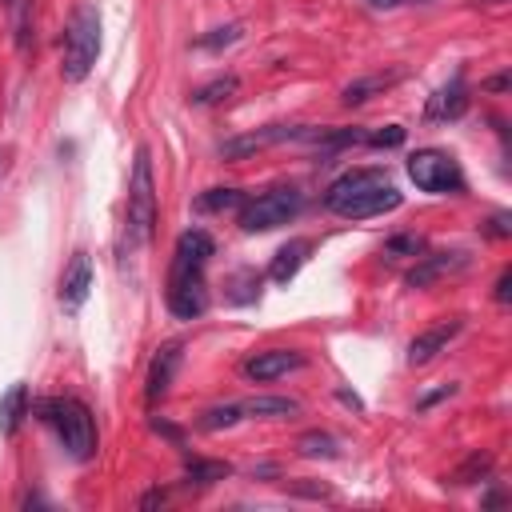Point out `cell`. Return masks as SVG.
<instances>
[{
    "mask_svg": "<svg viewBox=\"0 0 512 512\" xmlns=\"http://www.w3.org/2000/svg\"><path fill=\"white\" fill-rule=\"evenodd\" d=\"M400 200H404L400 188L380 168H352V172L336 176L324 192V208L344 220H368V216L396 212Z\"/></svg>",
    "mask_w": 512,
    "mask_h": 512,
    "instance_id": "2",
    "label": "cell"
},
{
    "mask_svg": "<svg viewBox=\"0 0 512 512\" xmlns=\"http://www.w3.org/2000/svg\"><path fill=\"white\" fill-rule=\"evenodd\" d=\"M228 464L224 460H204V456H192V460H184V476H188V484H196V488H208V484H216V480H228Z\"/></svg>",
    "mask_w": 512,
    "mask_h": 512,
    "instance_id": "19",
    "label": "cell"
},
{
    "mask_svg": "<svg viewBox=\"0 0 512 512\" xmlns=\"http://www.w3.org/2000/svg\"><path fill=\"white\" fill-rule=\"evenodd\" d=\"M92 292V256L88 252H72V260L60 272V304L68 312H76Z\"/></svg>",
    "mask_w": 512,
    "mask_h": 512,
    "instance_id": "13",
    "label": "cell"
},
{
    "mask_svg": "<svg viewBox=\"0 0 512 512\" xmlns=\"http://www.w3.org/2000/svg\"><path fill=\"white\" fill-rule=\"evenodd\" d=\"M492 476V456L488 452H472L460 468H452V476H448V484H476V480H488Z\"/></svg>",
    "mask_w": 512,
    "mask_h": 512,
    "instance_id": "22",
    "label": "cell"
},
{
    "mask_svg": "<svg viewBox=\"0 0 512 512\" xmlns=\"http://www.w3.org/2000/svg\"><path fill=\"white\" fill-rule=\"evenodd\" d=\"M296 368H304V352H296V348H264V352L244 360V376L256 384H272Z\"/></svg>",
    "mask_w": 512,
    "mask_h": 512,
    "instance_id": "9",
    "label": "cell"
},
{
    "mask_svg": "<svg viewBox=\"0 0 512 512\" xmlns=\"http://www.w3.org/2000/svg\"><path fill=\"white\" fill-rule=\"evenodd\" d=\"M300 208H304V192L292 188V184H284V188H268V192L244 200L236 220H240L244 232H272V228L296 220Z\"/></svg>",
    "mask_w": 512,
    "mask_h": 512,
    "instance_id": "7",
    "label": "cell"
},
{
    "mask_svg": "<svg viewBox=\"0 0 512 512\" xmlns=\"http://www.w3.org/2000/svg\"><path fill=\"white\" fill-rule=\"evenodd\" d=\"M464 108H468V84H464V72H456L448 84H440V88L428 96V104H424V120L444 124V120L464 116Z\"/></svg>",
    "mask_w": 512,
    "mask_h": 512,
    "instance_id": "12",
    "label": "cell"
},
{
    "mask_svg": "<svg viewBox=\"0 0 512 512\" xmlns=\"http://www.w3.org/2000/svg\"><path fill=\"white\" fill-rule=\"evenodd\" d=\"M28 384L24 380H16L4 396H0V436H12L16 428H20V420L28 416Z\"/></svg>",
    "mask_w": 512,
    "mask_h": 512,
    "instance_id": "17",
    "label": "cell"
},
{
    "mask_svg": "<svg viewBox=\"0 0 512 512\" xmlns=\"http://www.w3.org/2000/svg\"><path fill=\"white\" fill-rule=\"evenodd\" d=\"M308 252H312V240H304V236H292L288 244H280L272 264H268V280L272 284H292L296 272L308 264Z\"/></svg>",
    "mask_w": 512,
    "mask_h": 512,
    "instance_id": "15",
    "label": "cell"
},
{
    "mask_svg": "<svg viewBox=\"0 0 512 512\" xmlns=\"http://www.w3.org/2000/svg\"><path fill=\"white\" fill-rule=\"evenodd\" d=\"M8 12H12V24H16V44L28 48L32 44V0H12Z\"/></svg>",
    "mask_w": 512,
    "mask_h": 512,
    "instance_id": "27",
    "label": "cell"
},
{
    "mask_svg": "<svg viewBox=\"0 0 512 512\" xmlns=\"http://www.w3.org/2000/svg\"><path fill=\"white\" fill-rule=\"evenodd\" d=\"M300 404L292 396H252L244 400V416H256V420H284V416H296Z\"/></svg>",
    "mask_w": 512,
    "mask_h": 512,
    "instance_id": "18",
    "label": "cell"
},
{
    "mask_svg": "<svg viewBox=\"0 0 512 512\" xmlns=\"http://www.w3.org/2000/svg\"><path fill=\"white\" fill-rule=\"evenodd\" d=\"M280 140H304V128H292V124H268V128H256V132H244V136H232L220 144V156L224 160H244L260 148H272Z\"/></svg>",
    "mask_w": 512,
    "mask_h": 512,
    "instance_id": "8",
    "label": "cell"
},
{
    "mask_svg": "<svg viewBox=\"0 0 512 512\" xmlns=\"http://www.w3.org/2000/svg\"><path fill=\"white\" fill-rule=\"evenodd\" d=\"M368 8L376 12H392V8H404V4H428V0H364Z\"/></svg>",
    "mask_w": 512,
    "mask_h": 512,
    "instance_id": "31",
    "label": "cell"
},
{
    "mask_svg": "<svg viewBox=\"0 0 512 512\" xmlns=\"http://www.w3.org/2000/svg\"><path fill=\"white\" fill-rule=\"evenodd\" d=\"M404 80V68H392V72H372V76H360V80H352L344 92H340V104H348V108H360V104H368L372 96H384L392 84H400Z\"/></svg>",
    "mask_w": 512,
    "mask_h": 512,
    "instance_id": "16",
    "label": "cell"
},
{
    "mask_svg": "<svg viewBox=\"0 0 512 512\" xmlns=\"http://www.w3.org/2000/svg\"><path fill=\"white\" fill-rule=\"evenodd\" d=\"M216 252L212 236L204 228H188L176 240L172 252V268H168V312L176 320H196L208 308V284H204V268L208 256Z\"/></svg>",
    "mask_w": 512,
    "mask_h": 512,
    "instance_id": "1",
    "label": "cell"
},
{
    "mask_svg": "<svg viewBox=\"0 0 512 512\" xmlns=\"http://www.w3.org/2000/svg\"><path fill=\"white\" fill-rule=\"evenodd\" d=\"M4 4H12V0H4Z\"/></svg>",
    "mask_w": 512,
    "mask_h": 512,
    "instance_id": "35",
    "label": "cell"
},
{
    "mask_svg": "<svg viewBox=\"0 0 512 512\" xmlns=\"http://www.w3.org/2000/svg\"><path fill=\"white\" fill-rule=\"evenodd\" d=\"M508 232H512V216H508V212H496V216H488V220H484V236L504 240Z\"/></svg>",
    "mask_w": 512,
    "mask_h": 512,
    "instance_id": "29",
    "label": "cell"
},
{
    "mask_svg": "<svg viewBox=\"0 0 512 512\" xmlns=\"http://www.w3.org/2000/svg\"><path fill=\"white\" fill-rule=\"evenodd\" d=\"M240 420H248V416H244V404H216V408H208V412L200 416V428L220 432V428H232V424H240Z\"/></svg>",
    "mask_w": 512,
    "mask_h": 512,
    "instance_id": "25",
    "label": "cell"
},
{
    "mask_svg": "<svg viewBox=\"0 0 512 512\" xmlns=\"http://www.w3.org/2000/svg\"><path fill=\"white\" fill-rule=\"evenodd\" d=\"M240 36H244V24H240V20H232V24H220V28L204 32V36H196V48H200V52H220V48L236 44Z\"/></svg>",
    "mask_w": 512,
    "mask_h": 512,
    "instance_id": "23",
    "label": "cell"
},
{
    "mask_svg": "<svg viewBox=\"0 0 512 512\" xmlns=\"http://www.w3.org/2000/svg\"><path fill=\"white\" fill-rule=\"evenodd\" d=\"M492 296H496V304H508V300H512V268H504V272L496 276V292H492Z\"/></svg>",
    "mask_w": 512,
    "mask_h": 512,
    "instance_id": "30",
    "label": "cell"
},
{
    "mask_svg": "<svg viewBox=\"0 0 512 512\" xmlns=\"http://www.w3.org/2000/svg\"><path fill=\"white\" fill-rule=\"evenodd\" d=\"M156 228V184H152V156L148 148H136L132 176H128V204H124V252H140L152 240Z\"/></svg>",
    "mask_w": 512,
    "mask_h": 512,
    "instance_id": "4",
    "label": "cell"
},
{
    "mask_svg": "<svg viewBox=\"0 0 512 512\" xmlns=\"http://www.w3.org/2000/svg\"><path fill=\"white\" fill-rule=\"evenodd\" d=\"M420 252H424V236H416V232H400V236L384 240V256L388 260H416Z\"/></svg>",
    "mask_w": 512,
    "mask_h": 512,
    "instance_id": "26",
    "label": "cell"
},
{
    "mask_svg": "<svg viewBox=\"0 0 512 512\" xmlns=\"http://www.w3.org/2000/svg\"><path fill=\"white\" fill-rule=\"evenodd\" d=\"M296 452L300 456H308V460H332L336 452H340V444H336V436L332 432H320V428H312V432H304L300 440H296Z\"/></svg>",
    "mask_w": 512,
    "mask_h": 512,
    "instance_id": "21",
    "label": "cell"
},
{
    "mask_svg": "<svg viewBox=\"0 0 512 512\" xmlns=\"http://www.w3.org/2000/svg\"><path fill=\"white\" fill-rule=\"evenodd\" d=\"M508 80H512V76H508V72H500V76L484 80V88H488V92H504V88H508Z\"/></svg>",
    "mask_w": 512,
    "mask_h": 512,
    "instance_id": "33",
    "label": "cell"
},
{
    "mask_svg": "<svg viewBox=\"0 0 512 512\" xmlns=\"http://www.w3.org/2000/svg\"><path fill=\"white\" fill-rule=\"evenodd\" d=\"M156 504H164V488H152L140 496V508H156Z\"/></svg>",
    "mask_w": 512,
    "mask_h": 512,
    "instance_id": "32",
    "label": "cell"
},
{
    "mask_svg": "<svg viewBox=\"0 0 512 512\" xmlns=\"http://www.w3.org/2000/svg\"><path fill=\"white\" fill-rule=\"evenodd\" d=\"M240 88V80L228 72V76H216V80H208V84H200L196 92H192V104H220V100H228L232 92Z\"/></svg>",
    "mask_w": 512,
    "mask_h": 512,
    "instance_id": "24",
    "label": "cell"
},
{
    "mask_svg": "<svg viewBox=\"0 0 512 512\" xmlns=\"http://www.w3.org/2000/svg\"><path fill=\"white\" fill-rule=\"evenodd\" d=\"M364 144H372V148H396V144H404V128L400 124H384L380 132L364 136Z\"/></svg>",
    "mask_w": 512,
    "mask_h": 512,
    "instance_id": "28",
    "label": "cell"
},
{
    "mask_svg": "<svg viewBox=\"0 0 512 512\" xmlns=\"http://www.w3.org/2000/svg\"><path fill=\"white\" fill-rule=\"evenodd\" d=\"M100 56V12L96 4H80L64 28L60 40V76L68 84H80Z\"/></svg>",
    "mask_w": 512,
    "mask_h": 512,
    "instance_id": "5",
    "label": "cell"
},
{
    "mask_svg": "<svg viewBox=\"0 0 512 512\" xmlns=\"http://www.w3.org/2000/svg\"><path fill=\"white\" fill-rule=\"evenodd\" d=\"M176 368H180V344H160L156 356H152V364H148V380H144V400H148V408L168 396Z\"/></svg>",
    "mask_w": 512,
    "mask_h": 512,
    "instance_id": "14",
    "label": "cell"
},
{
    "mask_svg": "<svg viewBox=\"0 0 512 512\" xmlns=\"http://www.w3.org/2000/svg\"><path fill=\"white\" fill-rule=\"evenodd\" d=\"M408 176L420 192H432V196H460L464 192V168L444 148H416L408 156Z\"/></svg>",
    "mask_w": 512,
    "mask_h": 512,
    "instance_id": "6",
    "label": "cell"
},
{
    "mask_svg": "<svg viewBox=\"0 0 512 512\" xmlns=\"http://www.w3.org/2000/svg\"><path fill=\"white\" fill-rule=\"evenodd\" d=\"M460 268H468V252H460V248H452V252H420L412 272H408V288H428V284H436V280H444V276H452Z\"/></svg>",
    "mask_w": 512,
    "mask_h": 512,
    "instance_id": "10",
    "label": "cell"
},
{
    "mask_svg": "<svg viewBox=\"0 0 512 512\" xmlns=\"http://www.w3.org/2000/svg\"><path fill=\"white\" fill-rule=\"evenodd\" d=\"M488 4H504V0H488Z\"/></svg>",
    "mask_w": 512,
    "mask_h": 512,
    "instance_id": "34",
    "label": "cell"
},
{
    "mask_svg": "<svg viewBox=\"0 0 512 512\" xmlns=\"http://www.w3.org/2000/svg\"><path fill=\"white\" fill-rule=\"evenodd\" d=\"M460 328H464V316H452V320H440V324L416 332L412 344H408V364H428V360H436V356L460 336Z\"/></svg>",
    "mask_w": 512,
    "mask_h": 512,
    "instance_id": "11",
    "label": "cell"
},
{
    "mask_svg": "<svg viewBox=\"0 0 512 512\" xmlns=\"http://www.w3.org/2000/svg\"><path fill=\"white\" fill-rule=\"evenodd\" d=\"M36 420L48 424L60 440V448L72 460H92L96 456V416L84 400L76 396H44L36 404Z\"/></svg>",
    "mask_w": 512,
    "mask_h": 512,
    "instance_id": "3",
    "label": "cell"
},
{
    "mask_svg": "<svg viewBox=\"0 0 512 512\" xmlns=\"http://www.w3.org/2000/svg\"><path fill=\"white\" fill-rule=\"evenodd\" d=\"M248 196L240 188H208L196 196V212H240Z\"/></svg>",
    "mask_w": 512,
    "mask_h": 512,
    "instance_id": "20",
    "label": "cell"
}]
</instances>
